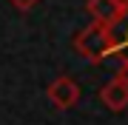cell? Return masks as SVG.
<instances>
[{"label":"cell","instance_id":"1","mask_svg":"<svg viewBox=\"0 0 128 125\" xmlns=\"http://www.w3.org/2000/svg\"><path fill=\"white\" fill-rule=\"evenodd\" d=\"M74 48H77V54H82L88 63H100L105 57L122 51L125 43L114 34L111 26H102V23H94L91 20V23L74 37Z\"/></svg>","mask_w":128,"mask_h":125},{"label":"cell","instance_id":"2","mask_svg":"<svg viewBox=\"0 0 128 125\" xmlns=\"http://www.w3.org/2000/svg\"><path fill=\"white\" fill-rule=\"evenodd\" d=\"M46 97L48 102L57 108V111H68V108H74L80 102V85H77V80L74 77H57V80H51L48 88H46Z\"/></svg>","mask_w":128,"mask_h":125},{"label":"cell","instance_id":"3","mask_svg":"<svg viewBox=\"0 0 128 125\" xmlns=\"http://www.w3.org/2000/svg\"><path fill=\"white\" fill-rule=\"evenodd\" d=\"M86 11L91 14L94 23H102V26H111V28L125 17V11L120 9L117 0H88V3H86Z\"/></svg>","mask_w":128,"mask_h":125},{"label":"cell","instance_id":"4","mask_svg":"<svg viewBox=\"0 0 128 125\" xmlns=\"http://www.w3.org/2000/svg\"><path fill=\"white\" fill-rule=\"evenodd\" d=\"M100 100L108 111H117V114L125 111L128 108V85H122L120 80H111L100 88Z\"/></svg>","mask_w":128,"mask_h":125},{"label":"cell","instance_id":"5","mask_svg":"<svg viewBox=\"0 0 128 125\" xmlns=\"http://www.w3.org/2000/svg\"><path fill=\"white\" fill-rule=\"evenodd\" d=\"M114 80H120L122 85H128V57H122V60H120V65H117V74H114Z\"/></svg>","mask_w":128,"mask_h":125},{"label":"cell","instance_id":"6","mask_svg":"<svg viewBox=\"0 0 128 125\" xmlns=\"http://www.w3.org/2000/svg\"><path fill=\"white\" fill-rule=\"evenodd\" d=\"M14 6H17V9H32V6L37 3V0H12Z\"/></svg>","mask_w":128,"mask_h":125},{"label":"cell","instance_id":"7","mask_svg":"<svg viewBox=\"0 0 128 125\" xmlns=\"http://www.w3.org/2000/svg\"><path fill=\"white\" fill-rule=\"evenodd\" d=\"M117 3H120V9H122V11L128 14V0H117Z\"/></svg>","mask_w":128,"mask_h":125},{"label":"cell","instance_id":"8","mask_svg":"<svg viewBox=\"0 0 128 125\" xmlns=\"http://www.w3.org/2000/svg\"><path fill=\"white\" fill-rule=\"evenodd\" d=\"M122 43H125V48H128V28H125V37H122Z\"/></svg>","mask_w":128,"mask_h":125}]
</instances>
